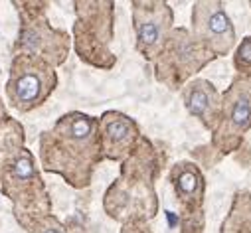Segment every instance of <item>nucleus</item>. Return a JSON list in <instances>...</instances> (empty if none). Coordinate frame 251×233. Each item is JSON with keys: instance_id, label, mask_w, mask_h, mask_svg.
Returning <instances> with one entry per match:
<instances>
[{"instance_id": "nucleus-8", "label": "nucleus", "mask_w": 251, "mask_h": 233, "mask_svg": "<svg viewBox=\"0 0 251 233\" xmlns=\"http://www.w3.org/2000/svg\"><path fill=\"white\" fill-rule=\"evenodd\" d=\"M235 66L239 71L247 73L245 77L251 75V36H247L239 47H237V53H235Z\"/></svg>"}, {"instance_id": "nucleus-2", "label": "nucleus", "mask_w": 251, "mask_h": 233, "mask_svg": "<svg viewBox=\"0 0 251 233\" xmlns=\"http://www.w3.org/2000/svg\"><path fill=\"white\" fill-rule=\"evenodd\" d=\"M194 32L196 40L214 55H226L233 42L235 32L222 2H198L194 4Z\"/></svg>"}, {"instance_id": "nucleus-6", "label": "nucleus", "mask_w": 251, "mask_h": 233, "mask_svg": "<svg viewBox=\"0 0 251 233\" xmlns=\"http://www.w3.org/2000/svg\"><path fill=\"white\" fill-rule=\"evenodd\" d=\"M44 93V77L40 70H24L16 79H10V95L20 107H30L38 103Z\"/></svg>"}, {"instance_id": "nucleus-7", "label": "nucleus", "mask_w": 251, "mask_h": 233, "mask_svg": "<svg viewBox=\"0 0 251 233\" xmlns=\"http://www.w3.org/2000/svg\"><path fill=\"white\" fill-rule=\"evenodd\" d=\"M174 186H176V194L180 196L182 202L188 204H200L202 196H204V180L200 176V172L196 166L192 164H182L180 170L176 168L174 174Z\"/></svg>"}, {"instance_id": "nucleus-1", "label": "nucleus", "mask_w": 251, "mask_h": 233, "mask_svg": "<svg viewBox=\"0 0 251 233\" xmlns=\"http://www.w3.org/2000/svg\"><path fill=\"white\" fill-rule=\"evenodd\" d=\"M251 127V77L231 83L222 101V119L214 133V144L224 152L239 146L241 137Z\"/></svg>"}, {"instance_id": "nucleus-5", "label": "nucleus", "mask_w": 251, "mask_h": 233, "mask_svg": "<svg viewBox=\"0 0 251 233\" xmlns=\"http://www.w3.org/2000/svg\"><path fill=\"white\" fill-rule=\"evenodd\" d=\"M137 129L131 119L119 113H109L103 119V144L111 158H121L135 140Z\"/></svg>"}, {"instance_id": "nucleus-4", "label": "nucleus", "mask_w": 251, "mask_h": 233, "mask_svg": "<svg viewBox=\"0 0 251 233\" xmlns=\"http://www.w3.org/2000/svg\"><path fill=\"white\" fill-rule=\"evenodd\" d=\"M186 109L212 131H216L222 119V99L216 87L206 79H196L184 89Z\"/></svg>"}, {"instance_id": "nucleus-3", "label": "nucleus", "mask_w": 251, "mask_h": 233, "mask_svg": "<svg viewBox=\"0 0 251 233\" xmlns=\"http://www.w3.org/2000/svg\"><path fill=\"white\" fill-rule=\"evenodd\" d=\"M172 14L166 4H135V26L145 55L162 44Z\"/></svg>"}, {"instance_id": "nucleus-10", "label": "nucleus", "mask_w": 251, "mask_h": 233, "mask_svg": "<svg viewBox=\"0 0 251 233\" xmlns=\"http://www.w3.org/2000/svg\"><path fill=\"white\" fill-rule=\"evenodd\" d=\"M42 233H61V229H57V227H46Z\"/></svg>"}, {"instance_id": "nucleus-9", "label": "nucleus", "mask_w": 251, "mask_h": 233, "mask_svg": "<svg viewBox=\"0 0 251 233\" xmlns=\"http://www.w3.org/2000/svg\"><path fill=\"white\" fill-rule=\"evenodd\" d=\"M12 176L18 180V182H30L34 178V166H32V160L30 156H20L16 162H14V172Z\"/></svg>"}]
</instances>
